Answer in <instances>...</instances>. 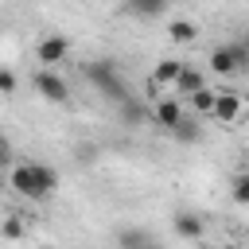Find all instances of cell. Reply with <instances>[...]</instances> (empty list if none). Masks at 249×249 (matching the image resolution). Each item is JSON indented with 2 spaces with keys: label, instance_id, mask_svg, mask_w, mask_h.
Returning a JSON list of instances; mask_svg holds the SVG:
<instances>
[{
  "label": "cell",
  "instance_id": "11",
  "mask_svg": "<svg viewBox=\"0 0 249 249\" xmlns=\"http://www.w3.org/2000/svg\"><path fill=\"white\" fill-rule=\"evenodd\" d=\"M117 109H121V124H128V128H140V124H144V117H148V113H144V105H140L136 97H124Z\"/></svg>",
  "mask_w": 249,
  "mask_h": 249
},
{
  "label": "cell",
  "instance_id": "15",
  "mask_svg": "<svg viewBox=\"0 0 249 249\" xmlns=\"http://www.w3.org/2000/svg\"><path fill=\"white\" fill-rule=\"evenodd\" d=\"M195 35H198V27H195L191 19H175V23L167 27V39H171V43H191Z\"/></svg>",
  "mask_w": 249,
  "mask_h": 249
},
{
  "label": "cell",
  "instance_id": "22",
  "mask_svg": "<svg viewBox=\"0 0 249 249\" xmlns=\"http://www.w3.org/2000/svg\"><path fill=\"white\" fill-rule=\"evenodd\" d=\"M230 249H245V245H230Z\"/></svg>",
  "mask_w": 249,
  "mask_h": 249
},
{
  "label": "cell",
  "instance_id": "5",
  "mask_svg": "<svg viewBox=\"0 0 249 249\" xmlns=\"http://www.w3.org/2000/svg\"><path fill=\"white\" fill-rule=\"evenodd\" d=\"M218 124H233L237 117H241V93L237 89H218V105H214V113H210Z\"/></svg>",
  "mask_w": 249,
  "mask_h": 249
},
{
  "label": "cell",
  "instance_id": "4",
  "mask_svg": "<svg viewBox=\"0 0 249 249\" xmlns=\"http://www.w3.org/2000/svg\"><path fill=\"white\" fill-rule=\"evenodd\" d=\"M35 89H39V97L51 101V105H62V101L70 97V86H66L62 74H54L51 66H43V70L35 74Z\"/></svg>",
  "mask_w": 249,
  "mask_h": 249
},
{
  "label": "cell",
  "instance_id": "7",
  "mask_svg": "<svg viewBox=\"0 0 249 249\" xmlns=\"http://www.w3.org/2000/svg\"><path fill=\"white\" fill-rule=\"evenodd\" d=\"M152 121H156L160 128H167V132H171V128L183 121V105H179V101H171V97H167V101H156V109H152Z\"/></svg>",
  "mask_w": 249,
  "mask_h": 249
},
{
  "label": "cell",
  "instance_id": "10",
  "mask_svg": "<svg viewBox=\"0 0 249 249\" xmlns=\"http://www.w3.org/2000/svg\"><path fill=\"white\" fill-rule=\"evenodd\" d=\"M210 70H214V74H233V70H237L233 47H214V51H210Z\"/></svg>",
  "mask_w": 249,
  "mask_h": 249
},
{
  "label": "cell",
  "instance_id": "24",
  "mask_svg": "<svg viewBox=\"0 0 249 249\" xmlns=\"http://www.w3.org/2000/svg\"><path fill=\"white\" fill-rule=\"evenodd\" d=\"M245 43H249V39H245Z\"/></svg>",
  "mask_w": 249,
  "mask_h": 249
},
{
  "label": "cell",
  "instance_id": "12",
  "mask_svg": "<svg viewBox=\"0 0 249 249\" xmlns=\"http://www.w3.org/2000/svg\"><path fill=\"white\" fill-rule=\"evenodd\" d=\"M148 241H156L148 230H140V226H128V230H121L117 233V245L121 249H140V245H148Z\"/></svg>",
  "mask_w": 249,
  "mask_h": 249
},
{
  "label": "cell",
  "instance_id": "1",
  "mask_svg": "<svg viewBox=\"0 0 249 249\" xmlns=\"http://www.w3.org/2000/svg\"><path fill=\"white\" fill-rule=\"evenodd\" d=\"M12 187L23 198H47L58 187V171L47 167V163H16L12 167Z\"/></svg>",
  "mask_w": 249,
  "mask_h": 249
},
{
  "label": "cell",
  "instance_id": "17",
  "mask_svg": "<svg viewBox=\"0 0 249 249\" xmlns=\"http://www.w3.org/2000/svg\"><path fill=\"white\" fill-rule=\"evenodd\" d=\"M233 202L249 206V175H233Z\"/></svg>",
  "mask_w": 249,
  "mask_h": 249
},
{
  "label": "cell",
  "instance_id": "8",
  "mask_svg": "<svg viewBox=\"0 0 249 249\" xmlns=\"http://www.w3.org/2000/svg\"><path fill=\"white\" fill-rule=\"evenodd\" d=\"M183 66H187V62H179V58H160L156 70H152V82H156V86H175L179 74H183Z\"/></svg>",
  "mask_w": 249,
  "mask_h": 249
},
{
  "label": "cell",
  "instance_id": "19",
  "mask_svg": "<svg viewBox=\"0 0 249 249\" xmlns=\"http://www.w3.org/2000/svg\"><path fill=\"white\" fill-rule=\"evenodd\" d=\"M19 233H23V222H19V218H8V222H4V237H8V241H16Z\"/></svg>",
  "mask_w": 249,
  "mask_h": 249
},
{
  "label": "cell",
  "instance_id": "6",
  "mask_svg": "<svg viewBox=\"0 0 249 249\" xmlns=\"http://www.w3.org/2000/svg\"><path fill=\"white\" fill-rule=\"evenodd\" d=\"M171 230H175L179 237H187V241H198L202 230H206V222H202L198 214H191V210H179V214L171 218Z\"/></svg>",
  "mask_w": 249,
  "mask_h": 249
},
{
  "label": "cell",
  "instance_id": "9",
  "mask_svg": "<svg viewBox=\"0 0 249 249\" xmlns=\"http://www.w3.org/2000/svg\"><path fill=\"white\" fill-rule=\"evenodd\" d=\"M167 4L171 0H124V12L128 16H140V19H156V16L167 12Z\"/></svg>",
  "mask_w": 249,
  "mask_h": 249
},
{
  "label": "cell",
  "instance_id": "3",
  "mask_svg": "<svg viewBox=\"0 0 249 249\" xmlns=\"http://www.w3.org/2000/svg\"><path fill=\"white\" fill-rule=\"evenodd\" d=\"M66 54H70V39L62 35V31H54V35H43L39 39V47H35V58L43 62V66H58V62H66Z\"/></svg>",
  "mask_w": 249,
  "mask_h": 249
},
{
  "label": "cell",
  "instance_id": "16",
  "mask_svg": "<svg viewBox=\"0 0 249 249\" xmlns=\"http://www.w3.org/2000/svg\"><path fill=\"white\" fill-rule=\"evenodd\" d=\"M214 105H218V93H214V89L202 86L198 93H191V109H195V113H214Z\"/></svg>",
  "mask_w": 249,
  "mask_h": 249
},
{
  "label": "cell",
  "instance_id": "18",
  "mask_svg": "<svg viewBox=\"0 0 249 249\" xmlns=\"http://www.w3.org/2000/svg\"><path fill=\"white\" fill-rule=\"evenodd\" d=\"M97 160V144H78V163H93Z\"/></svg>",
  "mask_w": 249,
  "mask_h": 249
},
{
  "label": "cell",
  "instance_id": "13",
  "mask_svg": "<svg viewBox=\"0 0 249 249\" xmlns=\"http://www.w3.org/2000/svg\"><path fill=\"white\" fill-rule=\"evenodd\" d=\"M171 136H175L179 144H195V140L202 136V124H198L195 117H183V121H179V124L171 128Z\"/></svg>",
  "mask_w": 249,
  "mask_h": 249
},
{
  "label": "cell",
  "instance_id": "14",
  "mask_svg": "<svg viewBox=\"0 0 249 249\" xmlns=\"http://www.w3.org/2000/svg\"><path fill=\"white\" fill-rule=\"evenodd\" d=\"M206 82H202V74L195 70V66H183V74H179V82H175V89L179 93H198Z\"/></svg>",
  "mask_w": 249,
  "mask_h": 249
},
{
  "label": "cell",
  "instance_id": "2",
  "mask_svg": "<svg viewBox=\"0 0 249 249\" xmlns=\"http://www.w3.org/2000/svg\"><path fill=\"white\" fill-rule=\"evenodd\" d=\"M82 78H86L97 93H105L109 101H117V105H121L124 97H132V93L124 89V82H121L113 58H93V62H86V66H82Z\"/></svg>",
  "mask_w": 249,
  "mask_h": 249
},
{
  "label": "cell",
  "instance_id": "21",
  "mask_svg": "<svg viewBox=\"0 0 249 249\" xmlns=\"http://www.w3.org/2000/svg\"><path fill=\"white\" fill-rule=\"evenodd\" d=\"M140 249H163V245H160V241H148V245H140Z\"/></svg>",
  "mask_w": 249,
  "mask_h": 249
},
{
  "label": "cell",
  "instance_id": "20",
  "mask_svg": "<svg viewBox=\"0 0 249 249\" xmlns=\"http://www.w3.org/2000/svg\"><path fill=\"white\" fill-rule=\"evenodd\" d=\"M0 89H4L8 97L16 93V74H12V70H0Z\"/></svg>",
  "mask_w": 249,
  "mask_h": 249
},
{
  "label": "cell",
  "instance_id": "23",
  "mask_svg": "<svg viewBox=\"0 0 249 249\" xmlns=\"http://www.w3.org/2000/svg\"><path fill=\"white\" fill-rule=\"evenodd\" d=\"M245 156H249V144H245Z\"/></svg>",
  "mask_w": 249,
  "mask_h": 249
}]
</instances>
